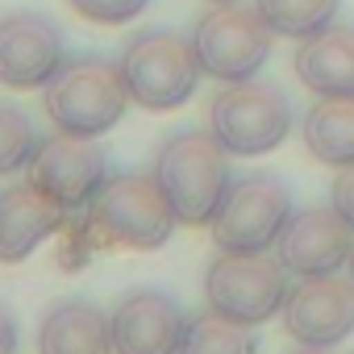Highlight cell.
Here are the masks:
<instances>
[{"mask_svg":"<svg viewBox=\"0 0 354 354\" xmlns=\"http://www.w3.org/2000/svg\"><path fill=\"white\" fill-rule=\"evenodd\" d=\"M84 238L96 246L121 250H158L171 242V230L180 225L167 192L158 188L154 171H125L109 175L104 188L84 209Z\"/></svg>","mask_w":354,"mask_h":354,"instance_id":"6da1fadb","label":"cell"},{"mask_svg":"<svg viewBox=\"0 0 354 354\" xmlns=\"http://www.w3.org/2000/svg\"><path fill=\"white\" fill-rule=\"evenodd\" d=\"M154 180L167 192L180 225H213L225 192L234 188L230 150L213 138V129H188L162 142L154 158Z\"/></svg>","mask_w":354,"mask_h":354,"instance_id":"7a4b0ae2","label":"cell"},{"mask_svg":"<svg viewBox=\"0 0 354 354\" xmlns=\"http://www.w3.org/2000/svg\"><path fill=\"white\" fill-rule=\"evenodd\" d=\"M42 109L55 129L80 133V138H100L109 133L125 109H129V88L121 75V63L109 59H71L63 71L46 84Z\"/></svg>","mask_w":354,"mask_h":354,"instance_id":"3957f363","label":"cell"},{"mask_svg":"<svg viewBox=\"0 0 354 354\" xmlns=\"http://www.w3.org/2000/svg\"><path fill=\"white\" fill-rule=\"evenodd\" d=\"M121 75L138 109L171 113L196 92L205 71L192 50V38L175 30H146L129 38V46L121 50Z\"/></svg>","mask_w":354,"mask_h":354,"instance_id":"277c9868","label":"cell"},{"mask_svg":"<svg viewBox=\"0 0 354 354\" xmlns=\"http://www.w3.org/2000/svg\"><path fill=\"white\" fill-rule=\"evenodd\" d=\"M271 46L275 30L263 21L259 9H246L238 0H225V5L201 13V21L192 26V50L201 59V71L221 84L254 80L271 59Z\"/></svg>","mask_w":354,"mask_h":354,"instance_id":"5b68a950","label":"cell"},{"mask_svg":"<svg viewBox=\"0 0 354 354\" xmlns=\"http://www.w3.org/2000/svg\"><path fill=\"white\" fill-rule=\"evenodd\" d=\"M209 129L213 138L238 154V158H259L271 154L288 129H292V104L275 84L263 80H242L230 84L213 96L209 104Z\"/></svg>","mask_w":354,"mask_h":354,"instance_id":"8992f818","label":"cell"},{"mask_svg":"<svg viewBox=\"0 0 354 354\" xmlns=\"http://www.w3.org/2000/svg\"><path fill=\"white\" fill-rule=\"evenodd\" d=\"M292 221V192L283 180H275L271 171H254L246 180H238L217 217H213V242L217 250L230 254H263L279 242L283 225Z\"/></svg>","mask_w":354,"mask_h":354,"instance_id":"52a82bcc","label":"cell"},{"mask_svg":"<svg viewBox=\"0 0 354 354\" xmlns=\"http://www.w3.org/2000/svg\"><path fill=\"white\" fill-rule=\"evenodd\" d=\"M288 275L292 271L279 263V254L271 259L267 250L263 254L221 250L205 271V300H209V308H217L242 325H263L275 313H283V300L292 292Z\"/></svg>","mask_w":354,"mask_h":354,"instance_id":"ba28073f","label":"cell"},{"mask_svg":"<svg viewBox=\"0 0 354 354\" xmlns=\"http://www.w3.org/2000/svg\"><path fill=\"white\" fill-rule=\"evenodd\" d=\"M104 180H109V158L96 146V138H80L63 129L42 138L30 162V184L42 188L50 201H59L67 213H84L92 196L104 188Z\"/></svg>","mask_w":354,"mask_h":354,"instance_id":"9c48e42d","label":"cell"},{"mask_svg":"<svg viewBox=\"0 0 354 354\" xmlns=\"http://www.w3.org/2000/svg\"><path fill=\"white\" fill-rule=\"evenodd\" d=\"M354 250V225L329 205V209H300L292 213V221L283 225L275 254L279 263L300 275V279H317V275H337L350 263Z\"/></svg>","mask_w":354,"mask_h":354,"instance_id":"30bf717a","label":"cell"},{"mask_svg":"<svg viewBox=\"0 0 354 354\" xmlns=\"http://www.w3.org/2000/svg\"><path fill=\"white\" fill-rule=\"evenodd\" d=\"M63 34L46 13L0 17V84L5 88H46L63 71Z\"/></svg>","mask_w":354,"mask_h":354,"instance_id":"8fae6325","label":"cell"},{"mask_svg":"<svg viewBox=\"0 0 354 354\" xmlns=\"http://www.w3.org/2000/svg\"><path fill=\"white\" fill-rule=\"evenodd\" d=\"M283 329L300 346H337L354 329V279H300L283 300Z\"/></svg>","mask_w":354,"mask_h":354,"instance_id":"7c38bea8","label":"cell"},{"mask_svg":"<svg viewBox=\"0 0 354 354\" xmlns=\"http://www.w3.org/2000/svg\"><path fill=\"white\" fill-rule=\"evenodd\" d=\"M188 317L167 292H129L113 308V350L117 354H180Z\"/></svg>","mask_w":354,"mask_h":354,"instance_id":"4fadbf2b","label":"cell"},{"mask_svg":"<svg viewBox=\"0 0 354 354\" xmlns=\"http://www.w3.org/2000/svg\"><path fill=\"white\" fill-rule=\"evenodd\" d=\"M63 221H67V209L34 184L0 192V263L30 259L50 234L63 230Z\"/></svg>","mask_w":354,"mask_h":354,"instance_id":"5bb4252c","label":"cell"},{"mask_svg":"<svg viewBox=\"0 0 354 354\" xmlns=\"http://www.w3.org/2000/svg\"><path fill=\"white\" fill-rule=\"evenodd\" d=\"M292 67L313 96H354V30L325 26L300 38Z\"/></svg>","mask_w":354,"mask_h":354,"instance_id":"9a60e30c","label":"cell"},{"mask_svg":"<svg viewBox=\"0 0 354 354\" xmlns=\"http://www.w3.org/2000/svg\"><path fill=\"white\" fill-rule=\"evenodd\" d=\"M38 354H117L113 317H104L92 300H63L42 317Z\"/></svg>","mask_w":354,"mask_h":354,"instance_id":"2e32d148","label":"cell"},{"mask_svg":"<svg viewBox=\"0 0 354 354\" xmlns=\"http://www.w3.org/2000/svg\"><path fill=\"white\" fill-rule=\"evenodd\" d=\"M304 146L325 167L354 162V96H321L304 113Z\"/></svg>","mask_w":354,"mask_h":354,"instance_id":"e0dca14e","label":"cell"},{"mask_svg":"<svg viewBox=\"0 0 354 354\" xmlns=\"http://www.w3.org/2000/svg\"><path fill=\"white\" fill-rule=\"evenodd\" d=\"M250 329L254 325H242V321L209 308L196 321H188L180 354H259V337Z\"/></svg>","mask_w":354,"mask_h":354,"instance_id":"ac0fdd59","label":"cell"},{"mask_svg":"<svg viewBox=\"0 0 354 354\" xmlns=\"http://www.w3.org/2000/svg\"><path fill=\"white\" fill-rule=\"evenodd\" d=\"M342 0H254V9L279 38H308L333 21Z\"/></svg>","mask_w":354,"mask_h":354,"instance_id":"d6986e66","label":"cell"},{"mask_svg":"<svg viewBox=\"0 0 354 354\" xmlns=\"http://www.w3.org/2000/svg\"><path fill=\"white\" fill-rule=\"evenodd\" d=\"M38 146H42V138H38L34 121L13 104H0V175L30 171Z\"/></svg>","mask_w":354,"mask_h":354,"instance_id":"ffe728a7","label":"cell"},{"mask_svg":"<svg viewBox=\"0 0 354 354\" xmlns=\"http://www.w3.org/2000/svg\"><path fill=\"white\" fill-rule=\"evenodd\" d=\"M67 5L80 17L96 21V26H125V21H133L150 5V0H67Z\"/></svg>","mask_w":354,"mask_h":354,"instance_id":"44dd1931","label":"cell"},{"mask_svg":"<svg viewBox=\"0 0 354 354\" xmlns=\"http://www.w3.org/2000/svg\"><path fill=\"white\" fill-rule=\"evenodd\" d=\"M329 201H333V209L354 225V162H350V167H337V180H333Z\"/></svg>","mask_w":354,"mask_h":354,"instance_id":"7402d4cb","label":"cell"},{"mask_svg":"<svg viewBox=\"0 0 354 354\" xmlns=\"http://www.w3.org/2000/svg\"><path fill=\"white\" fill-rule=\"evenodd\" d=\"M17 342H21V329H17L13 313L0 304V354H17Z\"/></svg>","mask_w":354,"mask_h":354,"instance_id":"603a6c76","label":"cell"},{"mask_svg":"<svg viewBox=\"0 0 354 354\" xmlns=\"http://www.w3.org/2000/svg\"><path fill=\"white\" fill-rule=\"evenodd\" d=\"M296 354H333V350H329V346H300Z\"/></svg>","mask_w":354,"mask_h":354,"instance_id":"cb8c5ba5","label":"cell"},{"mask_svg":"<svg viewBox=\"0 0 354 354\" xmlns=\"http://www.w3.org/2000/svg\"><path fill=\"white\" fill-rule=\"evenodd\" d=\"M346 267H350V279H354V250H350V263H346Z\"/></svg>","mask_w":354,"mask_h":354,"instance_id":"d4e9b609","label":"cell"},{"mask_svg":"<svg viewBox=\"0 0 354 354\" xmlns=\"http://www.w3.org/2000/svg\"><path fill=\"white\" fill-rule=\"evenodd\" d=\"M213 5H225V0H213Z\"/></svg>","mask_w":354,"mask_h":354,"instance_id":"484cf974","label":"cell"}]
</instances>
